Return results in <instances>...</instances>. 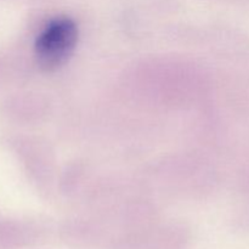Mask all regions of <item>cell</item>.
I'll return each instance as SVG.
<instances>
[{"label":"cell","mask_w":249,"mask_h":249,"mask_svg":"<svg viewBox=\"0 0 249 249\" xmlns=\"http://www.w3.org/2000/svg\"><path fill=\"white\" fill-rule=\"evenodd\" d=\"M78 40L77 24L67 17L51 21L36 41V55L44 70L55 71L65 65Z\"/></svg>","instance_id":"1"}]
</instances>
